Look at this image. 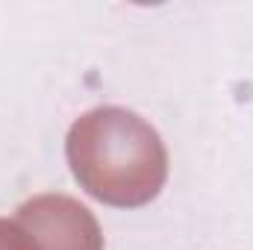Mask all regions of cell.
Returning a JSON list of instances; mask_svg holds the SVG:
<instances>
[{"label": "cell", "instance_id": "1", "mask_svg": "<svg viewBox=\"0 0 253 250\" xmlns=\"http://www.w3.org/2000/svg\"><path fill=\"white\" fill-rule=\"evenodd\" d=\"M65 156L80 186L118 209L147 206L168 180L165 141L124 106H97L80 115L68 129Z\"/></svg>", "mask_w": 253, "mask_h": 250}, {"label": "cell", "instance_id": "2", "mask_svg": "<svg viewBox=\"0 0 253 250\" xmlns=\"http://www.w3.org/2000/svg\"><path fill=\"white\" fill-rule=\"evenodd\" d=\"M36 250H103L97 218L68 194H36L18 206L15 218Z\"/></svg>", "mask_w": 253, "mask_h": 250}, {"label": "cell", "instance_id": "3", "mask_svg": "<svg viewBox=\"0 0 253 250\" xmlns=\"http://www.w3.org/2000/svg\"><path fill=\"white\" fill-rule=\"evenodd\" d=\"M0 250H36V242L18 221L0 218Z\"/></svg>", "mask_w": 253, "mask_h": 250}]
</instances>
